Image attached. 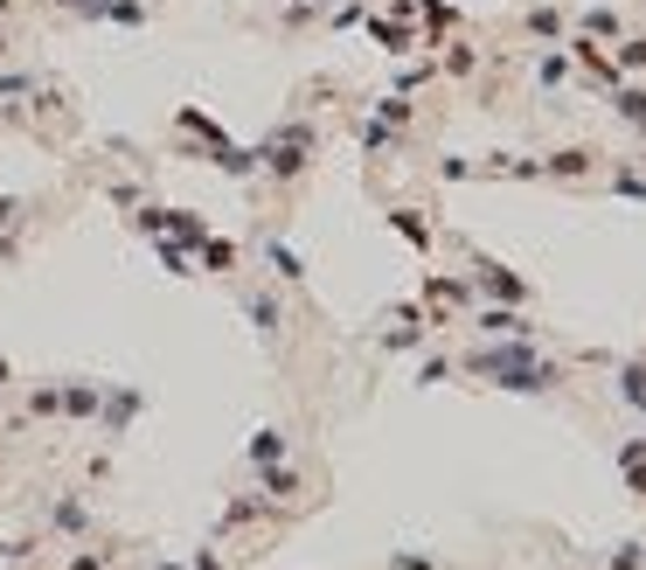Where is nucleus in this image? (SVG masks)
<instances>
[{
	"label": "nucleus",
	"mask_w": 646,
	"mask_h": 570,
	"mask_svg": "<svg viewBox=\"0 0 646 570\" xmlns=\"http://www.w3.org/2000/svg\"><path fill=\"white\" fill-rule=\"evenodd\" d=\"M278 452H285V439H278V431H258V439H251V466H272Z\"/></svg>",
	"instance_id": "6"
},
{
	"label": "nucleus",
	"mask_w": 646,
	"mask_h": 570,
	"mask_svg": "<svg viewBox=\"0 0 646 570\" xmlns=\"http://www.w3.org/2000/svg\"><path fill=\"white\" fill-rule=\"evenodd\" d=\"M98 404H105V390H98V383H63V404H56V411H70V417H98Z\"/></svg>",
	"instance_id": "2"
},
{
	"label": "nucleus",
	"mask_w": 646,
	"mask_h": 570,
	"mask_svg": "<svg viewBox=\"0 0 646 570\" xmlns=\"http://www.w3.org/2000/svg\"><path fill=\"white\" fill-rule=\"evenodd\" d=\"M0 390H8V355H0Z\"/></svg>",
	"instance_id": "12"
},
{
	"label": "nucleus",
	"mask_w": 646,
	"mask_h": 570,
	"mask_svg": "<svg viewBox=\"0 0 646 570\" xmlns=\"http://www.w3.org/2000/svg\"><path fill=\"white\" fill-rule=\"evenodd\" d=\"M307 146H313V140H307V132H285V140H272V146H264V154H258V161H264V167H272V175H278V181H292V175H299V167H307Z\"/></svg>",
	"instance_id": "1"
},
{
	"label": "nucleus",
	"mask_w": 646,
	"mask_h": 570,
	"mask_svg": "<svg viewBox=\"0 0 646 570\" xmlns=\"http://www.w3.org/2000/svg\"><path fill=\"white\" fill-rule=\"evenodd\" d=\"M98 411H105V425H111V431H125L132 417H140V390H111Z\"/></svg>",
	"instance_id": "3"
},
{
	"label": "nucleus",
	"mask_w": 646,
	"mask_h": 570,
	"mask_svg": "<svg viewBox=\"0 0 646 570\" xmlns=\"http://www.w3.org/2000/svg\"><path fill=\"white\" fill-rule=\"evenodd\" d=\"M195 570H223V563H216V557H195Z\"/></svg>",
	"instance_id": "11"
},
{
	"label": "nucleus",
	"mask_w": 646,
	"mask_h": 570,
	"mask_svg": "<svg viewBox=\"0 0 646 570\" xmlns=\"http://www.w3.org/2000/svg\"><path fill=\"white\" fill-rule=\"evenodd\" d=\"M56 529H63V536H84V529H91V508L77 501V494H70V501H56V515H49Z\"/></svg>",
	"instance_id": "4"
},
{
	"label": "nucleus",
	"mask_w": 646,
	"mask_h": 570,
	"mask_svg": "<svg viewBox=\"0 0 646 570\" xmlns=\"http://www.w3.org/2000/svg\"><path fill=\"white\" fill-rule=\"evenodd\" d=\"M299 480H292V473H285V466H264V494H292Z\"/></svg>",
	"instance_id": "8"
},
{
	"label": "nucleus",
	"mask_w": 646,
	"mask_h": 570,
	"mask_svg": "<svg viewBox=\"0 0 646 570\" xmlns=\"http://www.w3.org/2000/svg\"><path fill=\"white\" fill-rule=\"evenodd\" d=\"M0 56H8V28H0Z\"/></svg>",
	"instance_id": "13"
},
{
	"label": "nucleus",
	"mask_w": 646,
	"mask_h": 570,
	"mask_svg": "<svg viewBox=\"0 0 646 570\" xmlns=\"http://www.w3.org/2000/svg\"><path fill=\"white\" fill-rule=\"evenodd\" d=\"M160 570H181V563H160Z\"/></svg>",
	"instance_id": "14"
},
{
	"label": "nucleus",
	"mask_w": 646,
	"mask_h": 570,
	"mask_svg": "<svg viewBox=\"0 0 646 570\" xmlns=\"http://www.w3.org/2000/svg\"><path fill=\"white\" fill-rule=\"evenodd\" d=\"M272 264H278V278H307V264H299V251H285V244H272Z\"/></svg>",
	"instance_id": "7"
},
{
	"label": "nucleus",
	"mask_w": 646,
	"mask_h": 570,
	"mask_svg": "<svg viewBox=\"0 0 646 570\" xmlns=\"http://www.w3.org/2000/svg\"><path fill=\"white\" fill-rule=\"evenodd\" d=\"M0 14H8V0H0Z\"/></svg>",
	"instance_id": "15"
},
{
	"label": "nucleus",
	"mask_w": 646,
	"mask_h": 570,
	"mask_svg": "<svg viewBox=\"0 0 646 570\" xmlns=\"http://www.w3.org/2000/svg\"><path fill=\"white\" fill-rule=\"evenodd\" d=\"M70 570H105V557L91 549V557H70Z\"/></svg>",
	"instance_id": "10"
},
{
	"label": "nucleus",
	"mask_w": 646,
	"mask_h": 570,
	"mask_svg": "<svg viewBox=\"0 0 646 570\" xmlns=\"http://www.w3.org/2000/svg\"><path fill=\"white\" fill-rule=\"evenodd\" d=\"M480 328H493V334H522V320H515V313H480Z\"/></svg>",
	"instance_id": "9"
},
{
	"label": "nucleus",
	"mask_w": 646,
	"mask_h": 570,
	"mask_svg": "<svg viewBox=\"0 0 646 570\" xmlns=\"http://www.w3.org/2000/svg\"><path fill=\"white\" fill-rule=\"evenodd\" d=\"M243 313H251V320H258V328H264V334H278V299H264V293H251V299H243Z\"/></svg>",
	"instance_id": "5"
}]
</instances>
